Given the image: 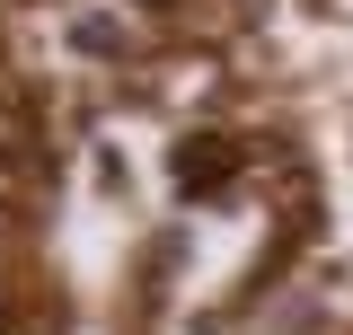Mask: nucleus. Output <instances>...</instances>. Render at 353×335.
<instances>
[{
    "instance_id": "nucleus-3",
    "label": "nucleus",
    "mask_w": 353,
    "mask_h": 335,
    "mask_svg": "<svg viewBox=\"0 0 353 335\" xmlns=\"http://www.w3.org/2000/svg\"><path fill=\"white\" fill-rule=\"evenodd\" d=\"M141 9H168V0H141Z\"/></svg>"
},
{
    "instance_id": "nucleus-2",
    "label": "nucleus",
    "mask_w": 353,
    "mask_h": 335,
    "mask_svg": "<svg viewBox=\"0 0 353 335\" xmlns=\"http://www.w3.org/2000/svg\"><path fill=\"white\" fill-rule=\"evenodd\" d=\"M71 53H88V62H124V18L80 9V18H71Z\"/></svg>"
},
{
    "instance_id": "nucleus-1",
    "label": "nucleus",
    "mask_w": 353,
    "mask_h": 335,
    "mask_svg": "<svg viewBox=\"0 0 353 335\" xmlns=\"http://www.w3.org/2000/svg\"><path fill=\"white\" fill-rule=\"evenodd\" d=\"M176 194L185 203H221L230 185H239V150L230 141H212V132H194V141H176Z\"/></svg>"
}]
</instances>
